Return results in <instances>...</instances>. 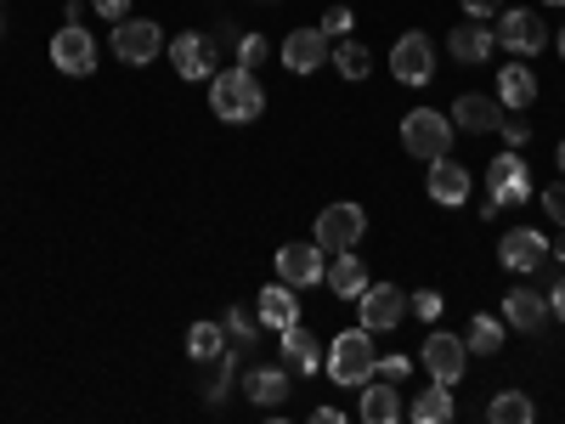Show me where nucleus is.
I'll use <instances>...</instances> for the list:
<instances>
[{
  "label": "nucleus",
  "instance_id": "nucleus-17",
  "mask_svg": "<svg viewBox=\"0 0 565 424\" xmlns=\"http://www.w3.org/2000/svg\"><path fill=\"white\" fill-rule=\"evenodd\" d=\"M503 103L498 97H487V91H463V97L452 103V130H469V136H498V125H503Z\"/></svg>",
  "mask_w": 565,
  "mask_h": 424
},
{
  "label": "nucleus",
  "instance_id": "nucleus-21",
  "mask_svg": "<svg viewBox=\"0 0 565 424\" xmlns=\"http://www.w3.org/2000/svg\"><path fill=\"white\" fill-rule=\"evenodd\" d=\"M255 317L271 328V335H282L289 322H300V295H295V283H271V289H260V300H255Z\"/></svg>",
  "mask_w": 565,
  "mask_h": 424
},
{
  "label": "nucleus",
  "instance_id": "nucleus-42",
  "mask_svg": "<svg viewBox=\"0 0 565 424\" xmlns=\"http://www.w3.org/2000/svg\"><path fill=\"white\" fill-rule=\"evenodd\" d=\"M554 165H559V170H565V141H559V148H554Z\"/></svg>",
  "mask_w": 565,
  "mask_h": 424
},
{
  "label": "nucleus",
  "instance_id": "nucleus-5",
  "mask_svg": "<svg viewBox=\"0 0 565 424\" xmlns=\"http://www.w3.org/2000/svg\"><path fill=\"white\" fill-rule=\"evenodd\" d=\"M108 45H114V57H119L125 68H148L170 40L159 34V23H153V18H119V23H114V34H108Z\"/></svg>",
  "mask_w": 565,
  "mask_h": 424
},
{
  "label": "nucleus",
  "instance_id": "nucleus-40",
  "mask_svg": "<svg viewBox=\"0 0 565 424\" xmlns=\"http://www.w3.org/2000/svg\"><path fill=\"white\" fill-rule=\"evenodd\" d=\"M548 317L565 322V277H554V289H548Z\"/></svg>",
  "mask_w": 565,
  "mask_h": 424
},
{
  "label": "nucleus",
  "instance_id": "nucleus-23",
  "mask_svg": "<svg viewBox=\"0 0 565 424\" xmlns=\"http://www.w3.org/2000/svg\"><path fill=\"white\" fill-rule=\"evenodd\" d=\"M322 283H328V295H334V300H356V295L367 289V283H373V277H367L362 255H356V250H345V255H334V261H328V277H322Z\"/></svg>",
  "mask_w": 565,
  "mask_h": 424
},
{
  "label": "nucleus",
  "instance_id": "nucleus-2",
  "mask_svg": "<svg viewBox=\"0 0 565 424\" xmlns=\"http://www.w3.org/2000/svg\"><path fill=\"white\" fill-rule=\"evenodd\" d=\"M328 380L356 391L373 380V335L356 322V328H340L334 340H328Z\"/></svg>",
  "mask_w": 565,
  "mask_h": 424
},
{
  "label": "nucleus",
  "instance_id": "nucleus-26",
  "mask_svg": "<svg viewBox=\"0 0 565 424\" xmlns=\"http://www.w3.org/2000/svg\"><path fill=\"white\" fill-rule=\"evenodd\" d=\"M362 418L367 424H396L402 418V396H396L391 380H367L362 385Z\"/></svg>",
  "mask_w": 565,
  "mask_h": 424
},
{
  "label": "nucleus",
  "instance_id": "nucleus-35",
  "mask_svg": "<svg viewBox=\"0 0 565 424\" xmlns=\"http://www.w3.org/2000/svg\"><path fill=\"white\" fill-rule=\"evenodd\" d=\"M413 373V362L407 357H373V380H391V385H402Z\"/></svg>",
  "mask_w": 565,
  "mask_h": 424
},
{
  "label": "nucleus",
  "instance_id": "nucleus-22",
  "mask_svg": "<svg viewBox=\"0 0 565 424\" xmlns=\"http://www.w3.org/2000/svg\"><path fill=\"white\" fill-rule=\"evenodd\" d=\"M447 52L458 57V63H469V68H476V63H487L492 52H498V34H492V23H458L452 34H447Z\"/></svg>",
  "mask_w": 565,
  "mask_h": 424
},
{
  "label": "nucleus",
  "instance_id": "nucleus-6",
  "mask_svg": "<svg viewBox=\"0 0 565 424\" xmlns=\"http://www.w3.org/2000/svg\"><path fill=\"white\" fill-rule=\"evenodd\" d=\"M487 199H498V210L532 199V170H526V153H521V148H503V153L487 165Z\"/></svg>",
  "mask_w": 565,
  "mask_h": 424
},
{
  "label": "nucleus",
  "instance_id": "nucleus-12",
  "mask_svg": "<svg viewBox=\"0 0 565 424\" xmlns=\"http://www.w3.org/2000/svg\"><path fill=\"white\" fill-rule=\"evenodd\" d=\"M498 261H503V272H543L548 266V239L537 226H509L503 239H498Z\"/></svg>",
  "mask_w": 565,
  "mask_h": 424
},
{
  "label": "nucleus",
  "instance_id": "nucleus-37",
  "mask_svg": "<svg viewBox=\"0 0 565 424\" xmlns=\"http://www.w3.org/2000/svg\"><path fill=\"white\" fill-rule=\"evenodd\" d=\"M543 210H548L554 226H565V181H548L543 187Z\"/></svg>",
  "mask_w": 565,
  "mask_h": 424
},
{
  "label": "nucleus",
  "instance_id": "nucleus-32",
  "mask_svg": "<svg viewBox=\"0 0 565 424\" xmlns=\"http://www.w3.org/2000/svg\"><path fill=\"white\" fill-rule=\"evenodd\" d=\"M238 63H244V68L271 63V40H266V34H255V29H249V34H238Z\"/></svg>",
  "mask_w": 565,
  "mask_h": 424
},
{
  "label": "nucleus",
  "instance_id": "nucleus-43",
  "mask_svg": "<svg viewBox=\"0 0 565 424\" xmlns=\"http://www.w3.org/2000/svg\"><path fill=\"white\" fill-rule=\"evenodd\" d=\"M554 45H559V63H565V29H559V34H554Z\"/></svg>",
  "mask_w": 565,
  "mask_h": 424
},
{
  "label": "nucleus",
  "instance_id": "nucleus-28",
  "mask_svg": "<svg viewBox=\"0 0 565 424\" xmlns=\"http://www.w3.org/2000/svg\"><path fill=\"white\" fill-rule=\"evenodd\" d=\"M221 351H226V328H221V317L186 328V357H193V362H215Z\"/></svg>",
  "mask_w": 565,
  "mask_h": 424
},
{
  "label": "nucleus",
  "instance_id": "nucleus-39",
  "mask_svg": "<svg viewBox=\"0 0 565 424\" xmlns=\"http://www.w3.org/2000/svg\"><path fill=\"white\" fill-rule=\"evenodd\" d=\"M85 7L97 12V18H114V23H119V18H130V0H85Z\"/></svg>",
  "mask_w": 565,
  "mask_h": 424
},
{
  "label": "nucleus",
  "instance_id": "nucleus-41",
  "mask_svg": "<svg viewBox=\"0 0 565 424\" xmlns=\"http://www.w3.org/2000/svg\"><path fill=\"white\" fill-rule=\"evenodd\" d=\"M548 255H554V261H565V226H559V239L548 244Z\"/></svg>",
  "mask_w": 565,
  "mask_h": 424
},
{
  "label": "nucleus",
  "instance_id": "nucleus-7",
  "mask_svg": "<svg viewBox=\"0 0 565 424\" xmlns=\"http://www.w3.org/2000/svg\"><path fill=\"white\" fill-rule=\"evenodd\" d=\"M164 52H170V68H175L181 80H193V85H199V80L210 85V74H215V63H221V45H215L210 34H199V29L175 34Z\"/></svg>",
  "mask_w": 565,
  "mask_h": 424
},
{
  "label": "nucleus",
  "instance_id": "nucleus-20",
  "mask_svg": "<svg viewBox=\"0 0 565 424\" xmlns=\"http://www.w3.org/2000/svg\"><path fill=\"white\" fill-rule=\"evenodd\" d=\"M244 396H249L255 407H282V402H289V362L249 368V373H244Z\"/></svg>",
  "mask_w": 565,
  "mask_h": 424
},
{
  "label": "nucleus",
  "instance_id": "nucleus-18",
  "mask_svg": "<svg viewBox=\"0 0 565 424\" xmlns=\"http://www.w3.org/2000/svg\"><path fill=\"white\" fill-rule=\"evenodd\" d=\"M503 322L514 335H543L548 328V295L543 289H509L503 295Z\"/></svg>",
  "mask_w": 565,
  "mask_h": 424
},
{
  "label": "nucleus",
  "instance_id": "nucleus-44",
  "mask_svg": "<svg viewBox=\"0 0 565 424\" xmlns=\"http://www.w3.org/2000/svg\"><path fill=\"white\" fill-rule=\"evenodd\" d=\"M548 7H565V0H548Z\"/></svg>",
  "mask_w": 565,
  "mask_h": 424
},
{
  "label": "nucleus",
  "instance_id": "nucleus-11",
  "mask_svg": "<svg viewBox=\"0 0 565 424\" xmlns=\"http://www.w3.org/2000/svg\"><path fill=\"white\" fill-rule=\"evenodd\" d=\"M418 357H424V373H430L436 385H463V373H469V346H463V335H430Z\"/></svg>",
  "mask_w": 565,
  "mask_h": 424
},
{
  "label": "nucleus",
  "instance_id": "nucleus-3",
  "mask_svg": "<svg viewBox=\"0 0 565 424\" xmlns=\"http://www.w3.org/2000/svg\"><path fill=\"white\" fill-rule=\"evenodd\" d=\"M402 148L413 153V159H441V153H452V114H436V108H413L407 119H402Z\"/></svg>",
  "mask_w": 565,
  "mask_h": 424
},
{
  "label": "nucleus",
  "instance_id": "nucleus-34",
  "mask_svg": "<svg viewBox=\"0 0 565 424\" xmlns=\"http://www.w3.org/2000/svg\"><path fill=\"white\" fill-rule=\"evenodd\" d=\"M441 306H447V300H441V289H418V295L407 300V311H413L418 322H436V317H441Z\"/></svg>",
  "mask_w": 565,
  "mask_h": 424
},
{
  "label": "nucleus",
  "instance_id": "nucleus-31",
  "mask_svg": "<svg viewBox=\"0 0 565 424\" xmlns=\"http://www.w3.org/2000/svg\"><path fill=\"white\" fill-rule=\"evenodd\" d=\"M221 328H226V346H238V351H249V346H255V317H249V311L232 306V311L221 317Z\"/></svg>",
  "mask_w": 565,
  "mask_h": 424
},
{
  "label": "nucleus",
  "instance_id": "nucleus-1",
  "mask_svg": "<svg viewBox=\"0 0 565 424\" xmlns=\"http://www.w3.org/2000/svg\"><path fill=\"white\" fill-rule=\"evenodd\" d=\"M210 108L221 125H255L260 108H266V91L255 80V68L232 63V68H215L210 74Z\"/></svg>",
  "mask_w": 565,
  "mask_h": 424
},
{
  "label": "nucleus",
  "instance_id": "nucleus-15",
  "mask_svg": "<svg viewBox=\"0 0 565 424\" xmlns=\"http://www.w3.org/2000/svg\"><path fill=\"white\" fill-rule=\"evenodd\" d=\"M469 187H476V176H469V165H458L452 153L430 159V176H424V193H430L441 210H458L469 199Z\"/></svg>",
  "mask_w": 565,
  "mask_h": 424
},
{
  "label": "nucleus",
  "instance_id": "nucleus-30",
  "mask_svg": "<svg viewBox=\"0 0 565 424\" xmlns=\"http://www.w3.org/2000/svg\"><path fill=\"white\" fill-rule=\"evenodd\" d=\"M328 63H334L345 80H367V68H373V57H367V45L362 40H334V52H328Z\"/></svg>",
  "mask_w": 565,
  "mask_h": 424
},
{
  "label": "nucleus",
  "instance_id": "nucleus-25",
  "mask_svg": "<svg viewBox=\"0 0 565 424\" xmlns=\"http://www.w3.org/2000/svg\"><path fill=\"white\" fill-rule=\"evenodd\" d=\"M503 340H509V322L492 317V311H476V317L463 322V346H469V357H498Z\"/></svg>",
  "mask_w": 565,
  "mask_h": 424
},
{
  "label": "nucleus",
  "instance_id": "nucleus-27",
  "mask_svg": "<svg viewBox=\"0 0 565 424\" xmlns=\"http://www.w3.org/2000/svg\"><path fill=\"white\" fill-rule=\"evenodd\" d=\"M487 418H492V424H532V418H537V402H532L526 391H498V396L487 402Z\"/></svg>",
  "mask_w": 565,
  "mask_h": 424
},
{
  "label": "nucleus",
  "instance_id": "nucleus-16",
  "mask_svg": "<svg viewBox=\"0 0 565 424\" xmlns=\"http://www.w3.org/2000/svg\"><path fill=\"white\" fill-rule=\"evenodd\" d=\"M328 52H334V40H328L322 29H289L277 57H282V68H289V74H317L328 63Z\"/></svg>",
  "mask_w": 565,
  "mask_h": 424
},
{
  "label": "nucleus",
  "instance_id": "nucleus-9",
  "mask_svg": "<svg viewBox=\"0 0 565 424\" xmlns=\"http://www.w3.org/2000/svg\"><path fill=\"white\" fill-rule=\"evenodd\" d=\"M356 317L367 335H391V328L407 317V295L396 289V283H367V289L356 295Z\"/></svg>",
  "mask_w": 565,
  "mask_h": 424
},
{
  "label": "nucleus",
  "instance_id": "nucleus-13",
  "mask_svg": "<svg viewBox=\"0 0 565 424\" xmlns=\"http://www.w3.org/2000/svg\"><path fill=\"white\" fill-rule=\"evenodd\" d=\"M391 74L402 85H430L436 80V45H430V34H402L391 45Z\"/></svg>",
  "mask_w": 565,
  "mask_h": 424
},
{
  "label": "nucleus",
  "instance_id": "nucleus-36",
  "mask_svg": "<svg viewBox=\"0 0 565 424\" xmlns=\"http://www.w3.org/2000/svg\"><path fill=\"white\" fill-rule=\"evenodd\" d=\"M498 136L509 141V148H526V141H532V125H526L521 114H503V125H498Z\"/></svg>",
  "mask_w": 565,
  "mask_h": 424
},
{
  "label": "nucleus",
  "instance_id": "nucleus-14",
  "mask_svg": "<svg viewBox=\"0 0 565 424\" xmlns=\"http://www.w3.org/2000/svg\"><path fill=\"white\" fill-rule=\"evenodd\" d=\"M277 277L295 283V289H317V283L328 277L322 244H317V239H311V244H282V250H277Z\"/></svg>",
  "mask_w": 565,
  "mask_h": 424
},
{
  "label": "nucleus",
  "instance_id": "nucleus-29",
  "mask_svg": "<svg viewBox=\"0 0 565 424\" xmlns=\"http://www.w3.org/2000/svg\"><path fill=\"white\" fill-rule=\"evenodd\" d=\"M413 418L418 424H452V385H436L430 380V391L413 396Z\"/></svg>",
  "mask_w": 565,
  "mask_h": 424
},
{
  "label": "nucleus",
  "instance_id": "nucleus-24",
  "mask_svg": "<svg viewBox=\"0 0 565 424\" xmlns=\"http://www.w3.org/2000/svg\"><path fill=\"white\" fill-rule=\"evenodd\" d=\"M498 103H503L509 114L532 108V103H537V74H532L526 63H503V68H498Z\"/></svg>",
  "mask_w": 565,
  "mask_h": 424
},
{
  "label": "nucleus",
  "instance_id": "nucleus-4",
  "mask_svg": "<svg viewBox=\"0 0 565 424\" xmlns=\"http://www.w3.org/2000/svg\"><path fill=\"white\" fill-rule=\"evenodd\" d=\"M362 232H367V210L351 204V199H340V204H328V210L317 215L311 239L322 244V255H345V250L362 244Z\"/></svg>",
  "mask_w": 565,
  "mask_h": 424
},
{
  "label": "nucleus",
  "instance_id": "nucleus-38",
  "mask_svg": "<svg viewBox=\"0 0 565 424\" xmlns=\"http://www.w3.org/2000/svg\"><path fill=\"white\" fill-rule=\"evenodd\" d=\"M458 7H463L469 23H492V18L503 12V0H458Z\"/></svg>",
  "mask_w": 565,
  "mask_h": 424
},
{
  "label": "nucleus",
  "instance_id": "nucleus-33",
  "mask_svg": "<svg viewBox=\"0 0 565 424\" xmlns=\"http://www.w3.org/2000/svg\"><path fill=\"white\" fill-rule=\"evenodd\" d=\"M351 23H356V12L345 7V0H334V7L322 12V23H317V29H322L328 40H345V34H351Z\"/></svg>",
  "mask_w": 565,
  "mask_h": 424
},
{
  "label": "nucleus",
  "instance_id": "nucleus-19",
  "mask_svg": "<svg viewBox=\"0 0 565 424\" xmlns=\"http://www.w3.org/2000/svg\"><path fill=\"white\" fill-rule=\"evenodd\" d=\"M277 340H282V362H289V373H306V380H311V373H322L328 351H322V340L311 335V328L289 322V328H282Z\"/></svg>",
  "mask_w": 565,
  "mask_h": 424
},
{
  "label": "nucleus",
  "instance_id": "nucleus-10",
  "mask_svg": "<svg viewBox=\"0 0 565 424\" xmlns=\"http://www.w3.org/2000/svg\"><path fill=\"white\" fill-rule=\"evenodd\" d=\"M52 63H57V74H68V80H85L90 68H97V40H90L85 23H63V29L52 34Z\"/></svg>",
  "mask_w": 565,
  "mask_h": 424
},
{
  "label": "nucleus",
  "instance_id": "nucleus-8",
  "mask_svg": "<svg viewBox=\"0 0 565 424\" xmlns=\"http://www.w3.org/2000/svg\"><path fill=\"white\" fill-rule=\"evenodd\" d=\"M498 45L503 52H514V57H537L543 45H548V23L537 18V12H526V7H509V12H498Z\"/></svg>",
  "mask_w": 565,
  "mask_h": 424
}]
</instances>
